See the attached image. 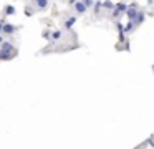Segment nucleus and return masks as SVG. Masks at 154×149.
Segmentation results:
<instances>
[{
	"label": "nucleus",
	"instance_id": "9",
	"mask_svg": "<svg viewBox=\"0 0 154 149\" xmlns=\"http://www.w3.org/2000/svg\"><path fill=\"white\" fill-rule=\"evenodd\" d=\"M83 4L86 5V8H88V7H90V5L93 4V0H83Z\"/></svg>",
	"mask_w": 154,
	"mask_h": 149
},
{
	"label": "nucleus",
	"instance_id": "7",
	"mask_svg": "<svg viewBox=\"0 0 154 149\" xmlns=\"http://www.w3.org/2000/svg\"><path fill=\"white\" fill-rule=\"evenodd\" d=\"M7 8V10H5V13H7V15H12V13H15V8L12 7V5H9V7H5Z\"/></svg>",
	"mask_w": 154,
	"mask_h": 149
},
{
	"label": "nucleus",
	"instance_id": "1",
	"mask_svg": "<svg viewBox=\"0 0 154 149\" xmlns=\"http://www.w3.org/2000/svg\"><path fill=\"white\" fill-rule=\"evenodd\" d=\"M15 30H17V27H13V25H10V23H5L4 28H2V32H4L5 35H10V33H13Z\"/></svg>",
	"mask_w": 154,
	"mask_h": 149
},
{
	"label": "nucleus",
	"instance_id": "10",
	"mask_svg": "<svg viewBox=\"0 0 154 149\" xmlns=\"http://www.w3.org/2000/svg\"><path fill=\"white\" fill-rule=\"evenodd\" d=\"M4 25H5V20H0V32H2V28H4Z\"/></svg>",
	"mask_w": 154,
	"mask_h": 149
},
{
	"label": "nucleus",
	"instance_id": "8",
	"mask_svg": "<svg viewBox=\"0 0 154 149\" xmlns=\"http://www.w3.org/2000/svg\"><path fill=\"white\" fill-rule=\"evenodd\" d=\"M60 37H61V33H60V32H53V33H51V38H53V40H58Z\"/></svg>",
	"mask_w": 154,
	"mask_h": 149
},
{
	"label": "nucleus",
	"instance_id": "3",
	"mask_svg": "<svg viewBox=\"0 0 154 149\" xmlns=\"http://www.w3.org/2000/svg\"><path fill=\"white\" fill-rule=\"evenodd\" d=\"M128 17L131 18V22H133L134 18L137 17V10H136L134 7H129V10H128Z\"/></svg>",
	"mask_w": 154,
	"mask_h": 149
},
{
	"label": "nucleus",
	"instance_id": "4",
	"mask_svg": "<svg viewBox=\"0 0 154 149\" xmlns=\"http://www.w3.org/2000/svg\"><path fill=\"white\" fill-rule=\"evenodd\" d=\"M114 8H116V10H114V15H118V13L124 12V10H126V8H128V7H126L124 4H118L116 7H114Z\"/></svg>",
	"mask_w": 154,
	"mask_h": 149
},
{
	"label": "nucleus",
	"instance_id": "6",
	"mask_svg": "<svg viewBox=\"0 0 154 149\" xmlns=\"http://www.w3.org/2000/svg\"><path fill=\"white\" fill-rule=\"evenodd\" d=\"M37 4H38V8H45L48 2H46V0H37Z\"/></svg>",
	"mask_w": 154,
	"mask_h": 149
},
{
	"label": "nucleus",
	"instance_id": "11",
	"mask_svg": "<svg viewBox=\"0 0 154 149\" xmlns=\"http://www.w3.org/2000/svg\"><path fill=\"white\" fill-rule=\"evenodd\" d=\"M2 43H4V40H2V37H0V45H2Z\"/></svg>",
	"mask_w": 154,
	"mask_h": 149
},
{
	"label": "nucleus",
	"instance_id": "2",
	"mask_svg": "<svg viewBox=\"0 0 154 149\" xmlns=\"http://www.w3.org/2000/svg\"><path fill=\"white\" fill-rule=\"evenodd\" d=\"M75 8H76V12H78V13H85V12H86V5H85L83 2H78V4L75 5Z\"/></svg>",
	"mask_w": 154,
	"mask_h": 149
},
{
	"label": "nucleus",
	"instance_id": "5",
	"mask_svg": "<svg viewBox=\"0 0 154 149\" xmlns=\"http://www.w3.org/2000/svg\"><path fill=\"white\" fill-rule=\"evenodd\" d=\"M75 22H76V18H75V17H71V18H68V20H67L65 27H67V28H70V27H73V25H75Z\"/></svg>",
	"mask_w": 154,
	"mask_h": 149
}]
</instances>
